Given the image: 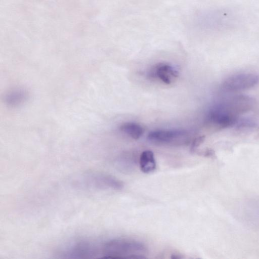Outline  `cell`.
I'll list each match as a JSON object with an SVG mask.
<instances>
[{
	"mask_svg": "<svg viewBox=\"0 0 259 259\" xmlns=\"http://www.w3.org/2000/svg\"><path fill=\"white\" fill-rule=\"evenodd\" d=\"M256 126L257 123L251 119L240 118L234 127L239 130H243L254 128Z\"/></svg>",
	"mask_w": 259,
	"mask_h": 259,
	"instance_id": "obj_11",
	"label": "cell"
},
{
	"mask_svg": "<svg viewBox=\"0 0 259 259\" xmlns=\"http://www.w3.org/2000/svg\"><path fill=\"white\" fill-rule=\"evenodd\" d=\"M139 165L141 170L145 174L151 173L155 170L156 162L152 151L147 150L142 152L139 158Z\"/></svg>",
	"mask_w": 259,
	"mask_h": 259,
	"instance_id": "obj_8",
	"label": "cell"
},
{
	"mask_svg": "<svg viewBox=\"0 0 259 259\" xmlns=\"http://www.w3.org/2000/svg\"><path fill=\"white\" fill-rule=\"evenodd\" d=\"M24 91L18 90L10 92L6 96L7 103L11 106H17L22 103L26 98Z\"/></svg>",
	"mask_w": 259,
	"mask_h": 259,
	"instance_id": "obj_10",
	"label": "cell"
},
{
	"mask_svg": "<svg viewBox=\"0 0 259 259\" xmlns=\"http://www.w3.org/2000/svg\"><path fill=\"white\" fill-rule=\"evenodd\" d=\"M152 71V75L165 84L171 83L179 76L178 70L168 64H158Z\"/></svg>",
	"mask_w": 259,
	"mask_h": 259,
	"instance_id": "obj_7",
	"label": "cell"
},
{
	"mask_svg": "<svg viewBox=\"0 0 259 259\" xmlns=\"http://www.w3.org/2000/svg\"><path fill=\"white\" fill-rule=\"evenodd\" d=\"M120 130L135 140L139 139L144 133L143 127L134 122L124 123L120 126Z\"/></svg>",
	"mask_w": 259,
	"mask_h": 259,
	"instance_id": "obj_9",
	"label": "cell"
},
{
	"mask_svg": "<svg viewBox=\"0 0 259 259\" xmlns=\"http://www.w3.org/2000/svg\"><path fill=\"white\" fill-rule=\"evenodd\" d=\"M61 257L67 258H97L99 247L87 241H79L66 247L60 254Z\"/></svg>",
	"mask_w": 259,
	"mask_h": 259,
	"instance_id": "obj_6",
	"label": "cell"
},
{
	"mask_svg": "<svg viewBox=\"0 0 259 259\" xmlns=\"http://www.w3.org/2000/svg\"><path fill=\"white\" fill-rule=\"evenodd\" d=\"M147 139L152 143L163 145H182L188 142L189 133L183 129H162L151 131Z\"/></svg>",
	"mask_w": 259,
	"mask_h": 259,
	"instance_id": "obj_4",
	"label": "cell"
},
{
	"mask_svg": "<svg viewBox=\"0 0 259 259\" xmlns=\"http://www.w3.org/2000/svg\"><path fill=\"white\" fill-rule=\"evenodd\" d=\"M259 82V75L253 73L234 74L226 78L222 88L225 91L236 92L253 88Z\"/></svg>",
	"mask_w": 259,
	"mask_h": 259,
	"instance_id": "obj_5",
	"label": "cell"
},
{
	"mask_svg": "<svg viewBox=\"0 0 259 259\" xmlns=\"http://www.w3.org/2000/svg\"><path fill=\"white\" fill-rule=\"evenodd\" d=\"M101 258L112 259L145 258L147 249L140 242L125 239H113L99 247Z\"/></svg>",
	"mask_w": 259,
	"mask_h": 259,
	"instance_id": "obj_1",
	"label": "cell"
},
{
	"mask_svg": "<svg viewBox=\"0 0 259 259\" xmlns=\"http://www.w3.org/2000/svg\"><path fill=\"white\" fill-rule=\"evenodd\" d=\"M204 140V136L199 137L197 138H196L192 142L191 146V150H194V149H195L197 147H198L200 145L201 143L203 142Z\"/></svg>",
	"mask_w": 259,
	"mask_h": 259,
	"instance_id": "obj_12",
	"label": "cell"
},
{
	"mask_svg": "<svg viewBox=\"0 0 259 259\" xmlns=\"http://www.w3.org/2000/svg\"><path fill=\"white\" fill-rule=\"evenodd\" d=\"M240 118L224 101L209 109L206 120L208 123L217 127L224 128L234 126Z\"/></svg>",
	"mask_w": 259,
	"mask_h": 259,
	"instance_id": "obj_3",
	"label": "cell"
},
{
	"mask_svg": "<svg viewBox=\"0 0 259 259\" xmlns=\"http://www.w3.org/2000/svg\"><path fill=\"white\" fill-rule=\"evenodd\" d=\"M79 187L98 190H120L124 185L116 178L104 173L92 171L79 177L75 182Z\"/></svg>",
	"mask_w": 259,
	"mask_h": 259,
	"instance_id": "obj_2",
	"label": "cell"
}]
</instances>
